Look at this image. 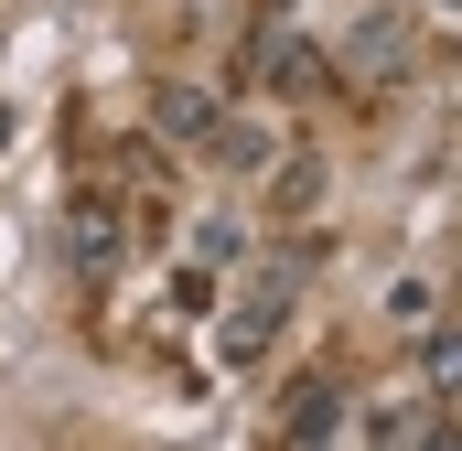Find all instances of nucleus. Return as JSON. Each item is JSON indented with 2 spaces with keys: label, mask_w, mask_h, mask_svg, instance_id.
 <instances>
[{
  "label": "nucleus",
  "mask_w": 462,
  "mask_h": 451,
  "mask_svg": "<svg viewBox=\"0 0 462 451\" xmlns=\"http://www.w3.org/2000/svg\"><path fill=\"white\" fill-rule=\"evenodd\" d=\"M452 419H441V398H387V409H365V441H441Z\"/></svg>",
  "instance_id": "20e7f679"
},
{
  "label": "nucleus",
  "mask_w": 462,
  "mask_h": 451,
  "mask_svg": "<svg viewBox=\"0 0 462 451\" xmlns=\"http://www.w3.org/2000/svg\"><path fill=\"white\" fill-rule=\"evenodd\" d=\"M280 430H291V441H323V430H345V387H334V376L291 387V398H280Z\"/></svg>",
  "instance_id": "7ed1b4c3"
},
{
  "label": "nucleus",
  "mask_w": 462,
  "mask_h": 451,
  "mask_svg": "<svg viewBox=\"0 0 462 451\" xmlns=\"http://www.w3.org/2000/svg\"><path fill=\"white\" fill-rule=\"evenodd\" d=\"M291 290H301V258H269L247 290L226 301V323H216V354L226 365H258L269 344H280V323H291Z\"/></svg>",
  "instance_id": "f257e3e1"
},
{
  "label": "nucleus",
  "mask_w": 462,
  "mask_h": 451,
  "mask_svg": "<svg viewBox=\"0 0 462 451\" xmlns=\"http://www.w3.org/2000/svg\"><path fill=\"white\" fill-rule=\"evenodd\" d=\"M151 129L205 151V129H216V97H205V87H162V97H151Z\"/></svg>",
  "instance_id": "39448f33"
},
{
  "label": "nucleus",
  "mask_w": 462,
  "mask_h": 451,
  "mask_svg": "<svg viewBox=\"0 0 462 451\" xmlns=\"http://www.w3.org/2000/svg\"><path fill=\"white\" fill-rule=\"evenodd\" d=\"M118 247H129L118 205H108V194H76V205H65V258H76L87 280H108V269H118Z\"/></svg>",
  "instance_id": "f03ea898"
},
{
  "label": "nucleus",
  "mask_w": 462,
  "mask_h": 451,
  "mask_svg": "<svg viewBox=\"0 0 462 451\" xmlns=\"http://www.w3.org/2000/svg\"><path fill=\"white\" fill-rule=\"evenodd\" d=\"M420 376H430V398H462V334L430 344V365H420Z\"/></svg>",
  "instance_id": "423d86ee"
}]
</instances>
